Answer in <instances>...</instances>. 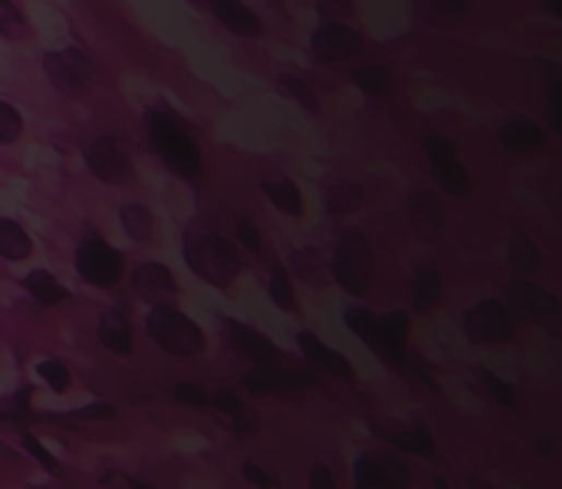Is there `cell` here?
Segmentation results:
<instances>
[{
  "mask_svg": "<svg viewBox=\"0 0 562 489\" xmlns=\"http://www.w3.org/2000/svg\"><path fill=\"white\" fill-rule=\"evenodd\" d=\"M149 135H152V148L162 155V162L188 178V181H198L201 171H204V162H201V148L198 142L188 135V129L175 119V116H165V112H152L149 119Z\"/></svg>",
  "mask_w": 562,
  "mask_h": 489,
  "instance_id": "1",
  "label": "cell"
},
{
  "mask_svg": "<svg viewBox=\"0 0 562 489\" xmlns=\"http://www.w3.org/2000/svg\"><path fill=\"white\" fill-rule=\"evenodd\" d=\"M145 329H149L152 342H155L159 348L172 351V355L188 358V355L204 351V332H201V325H195L185 312H178V309H172V306H165V302L155 306V309L149 312Z\"/></svg>",
  "mask_w": 562,
  "mask_h": 489,
  "instance_id": "2",
  "label": "cell"
},
{
  "mask_svg": "<svg viewBox=\"0 0 562 489\" xmlns=\"http://www.w3.org/2000/svg\"><path fill=\"white\" fill-rule=\"evenodd\" d=\"M185 260L191 266V273H198L201 279L214 283V286H231L234 276L241 273V253L221 240V237H198L185 247Z\"/></svg>",
  "mask_w": 562,
  "mask_h": 489,
  "instance_id": "3",
  "label": "cell"
},
{
  "mask_svg": "<svg viewBox=\"0 0 562 489\" xmlns=\"http://www.w3.org/2000/svg\"><path fill=\"white\" fill-rule=\"evenodd\" d=\"M332 276L352 296L368 293V286L375 279V257H372V243L365 240V234L349 230L342 237V243L336 247V257H332Z\"/></svg>",
  "mask_w": 562,
  "mask_h": 489,
  "instance_id": "4",
  "label": "cell"
},
{
  "mask_svg": "<svg viewBox=\"0 0 562 489\" xmlns=\"http://www.w3.org/2000/svg\"><path fill=\"white\" fill-rule=\"evenodd\" d=\"M77 273L90 283V286H99V289H113L122 276V253L113 250L106 240H83L80 250H77Z\"/></svg>",
  "mask_w": 562,
  "mask_h": 489,
  "instance_id": "5",
  "label": "cell"
},
{
  "mask_svg": "<svg viewBox=\"0 0 562 489\" xmlns=\"http://www.w3.org/2000/svg\"><path fill=\"white\" fill-rule=\"evenodd\" d=\"M424 152H428V165H431V175L437 178V184L454 198H467L470 194V175L460 165L457 148L441 135H428Z\"/></svg>",
  "mask_w": 562,
  "mask_h": 489,
  "instance_id": "6",
  "label": "cell"
},
{
  "mask_svg": "<svg viewBox=\"0 0 562 489\" xmlns=\"http://www.w3.org/2000/svg\"><path fill=\"white\" fill-rule=\"evenodd\" d=\"M464 332L470 342L477 345H496V342H510L513 338V315L503 302L483 299L477 302L467 319H464Z\"/></svg>",
  "mask_w": 562,
  "mask_h": 489,
  "instance_id": "7",
  "label": "cell"
},
{
  "mask_svg": "<svg viewBox=\"0 0 562 489\" xmlns=\"http://www.w3.org/2000/svg\"><path fill=\"white\" fill-rule=\"evenodd\" d=\"M506 309L523 322H549L559 312V299L526 279L506 283Z\"/></svg>",
  "mask_w": 562,
  "mask_h": 489,
  "instance_id": "8",
  "label": "cell"
},
{
  "mask_svg": "<svg viewBox=\"0 0 562 489\" xmlns=\"http://www.w3.org/2000/svg\"><path fill=\"white\" fill-rule=\"evenodd\" d=\"M44 70L50 76V83L63 93V96H83L90 90V63L80 50H57L44 60Z\"/></svg>",
  "mask_w": 562,
  "mask_h": 489,
  "instance_id": "9",
  "label": "cell"
},
{
  "mask_svg": "<svg viewBox=\"0 0 562 489\" xmlns=\"http://www.w3.org/2000/svg\"><path fill=\"white\" fill-rule=\"evenodd\" d=\"M362 34L346 24H323L313 34V57L319 63H346L362 53Z\"/></svg>",
  "mask_w": 562,
  "mask_h": 489,
  "instance_id": "10",
  "label": "cell"
},
{
  "mask_svg": "<svg viewBox=\"0 0 562 489\" xmlns=\"http://www.w3.org/2000/svg\"><path fill=\"white\" fill-rule=\"evenodd\" d=\"M227 338H231L234 351H241L257 368H280V361H283L280 348L264 332H257L244 322H227Z\"/></svg>",
  "mask_w": 562,
  "mask_h": 489,
  "instance_id": "11",
  "label": "cell"
},
{
  "mask_svg": "<svg viewBox=\"0 0 562 489\" xmlns=\"http://www.w3.org/2000/svg\"><path fill=\"white\" fill-rule=\"evenodd\" d=\"M90 168L106 184H126L132 178V165L126 158V148L116 139H99L90 152Z\"/></svg>",
  "mask_w": 562,
  "mask_h": 489,
  "instance_id": "12",
  "label": "cell"
},
{
  "mask_svg": "<svg viewBox=\"0 0 562 489\" xmlns=\"http://www.w3.org/2000/svg\"><path fill=\"white\" fill-rule=\"evenodd\" d=\"M355 482L362 489H385V486H408L411 473L398 460L388 456H362L355 463Z\"/></svg>",
  "mask_w": 562,
  "mask_h": 489,
  "instance_id": "13",
  "label": "cell"
},
{
  "mask_svg": "<svg viewBox=\"0 0 562 489\" xmlns=\"http://www.w3.org/2000/svg\"><path fill=\"white\" fill-rule=\"evenodd\" d=\"M132 286H136L139 299L155 302V306H162V302H168V299H175V296H178V283H175V276H172V270H168V266H162V263H142V266L136 270Z\"/></svg>",
  "mask_w": 562,
  "mask_h": 489,
  "instance_id": "14",
  "label": "cell"
},
{
  "mask_svg": "<svg viewBox=\"0 0 562 489\" xmlns=\"http://www.w3.org/2000/svg\"><path fill=\"white\" fill-rule=\"evenodd\" d=\"M411 322L405 312H391L385 322H378V335H375V355H382L391 365L405 361V342H408Z\"/></svg>",
  "mask_w": 562,
  "mask_h": 489,
  "instance_id": "15",
  "label": "cell"
},
{
  "mask_svg": "<svg viewBox=\"0 0 562 489\" xmlns=\"http://www.w3.org/2000/svg\"><path fill=\"white\" fill-rule=\"evenodd\" d=\"M211 8H214V17L231 34H237V37H260V31H264L260 17L250 8H244L241 0H211Z\"/></svg>",
  "mask_w": 562,
  "mask_h": 489,
  "instance_id": "16",
  "label": "cell"
},
{
  "mask_svg": "<svg viewBox=\"0 0 562 489\" xmlns=\"http://www.w3.org/2000/svg\"><path fill=\"white\" fill-rule=\"evenodd\" d=\"M500 145L513 155H526L546 145V132L529 119H513L500 129Z\"/></svg>",
  "mask_w": 562,
  "mask_h": 489,
  "instance_id": "17",
  "label": "cell"
},
{
  "mask_svg": "<svg viewBox=\"0 0 562 489\" xmlns=\"http://www.w3.org/2000/svg\"><path fill=\"white\" fill-rule=\"evenodd\" d=\"M408 217H411L414 230H418L421 237H428V240H431V237L441 230V224H444V207H441L437 194H431V191H418V194L408 201Z\"/></svg>",
  "mask_w": 562,
  "mask_h": 489,
  "instance_id": "18",
  "label": "cell"
},
{
  "mask_svg": "<svg viewBox=\"0 0 562 489\" xmlns=\"http://www.w3.org/2000/svg\"><path fill=\"white\" fill-rule=\"evenodd\" d=\"M99 342L116 351V355H129L132 351V325L126 319V312L119 309H106L99 319Z\"/></svg>",
  "mask_w": 562,
  "mask_h": 489,
  "instance_id": "19",
  "label": "cell"
},
{
  "mask_svg": "<svg viewBox=\"0 0 562 489\" xmlns=\"http://www.w3.org/2000/svg\"><path fill=\"white\" fill-rule=\"evenodd\" d=\"M296 342H300L303 355H306L316 368H323V371H329V374H339V378H349V374H352L349 361H346L339 351L326 348L313 332H300V335H296Z\"/></svg>",
  "mask_w": 562,
  "mask_h": 489,
  "instance_id": "20",
  "label": "cell"
},
{
  "mask_svg": "<svg viewBox=\"0 0 562 489\" xmlns=\"http://www.w3.org/2000/svg\"><path fill=\"white\" fill-rule=\"evenodd\" d=\"M31 253H34V243H31L27 230L11 217H0V257H4V260H27Z\"/></svg>",
  "mask_w": 562,
  "mask_h": 489,
  "instance_id": "21",
  "label": "cell"
},
{
  "mask_svg": "<svg viewBox=\"0 0 562 489\" xmlns=\"http://www.w3.org/2000/svg\"><path fill=\"white\" fill-rule=\"evenodd\" d=\"M362 188L355 181H329L323 191V201L332 214H355L362 207Z\"/></svg>",
  "mask_w": 562,
  "mask_h": 489,
  "instance_id": "22",
  "label": "cell"
},
{
  "mask_svg": "<svg viewBox=\"0 0 562 489\" xmlns=\"http://www.w3.org/2000/svg\"><path fill=\"white\" fill-rule=\"evenodd\" d=\"M264 194L273 201V207L277 211H283L286 217H303V194H300V188L293 184V181H286V178H270V181H264Z\"/></svg>",
  "mask_w": 562,
  "mask_h": 489,
  "instance_id": "23",
  "label": "cell"
},
{
  "mask_svg": "<svg viewBox=\"0 0 562 489\" xmlns=\"http://www.w3.org/2000/svg\"><path fill=\"white\" fill-rule=\"evenodd\" d=\"M411 302L418 312H431L437 302H441V273L424 266L418 276H414V286H411Z\"/></svg>",
  "mask_w": 562,
  "mask_h": 489,
  "instance_id": "24",
  "label": "cell"
},
{
  "mask_svg": "<svg viewBox=\"0 0 562 489\" xmlns=\"http://www.w3.org/2000/svg\"><path fill=\"white\" fill-rule=\"evenodd\" d=\"M506 260H510V266H516L519 273H536V270L542 266V253H539V247H536L526 234H513V237H510Z\"/></svg>",
  "mask_w": 562,
  "mask_h": 489,
  "instance_id": "25",
  "label": "cell"
},
{
  "mask_svg": "<svg viewBox=\"0 0 562 489\" xmlns=\"http://www.w3.org/2000/svg\"><path fill=\"white\" fill-rule=\"evenodd\" d=\"M24 286H27V293H31L40 306H57V302H63V299L70 296L47 270H34V273L24 279Z\"/></svg>",
  "mask_w": 562,
  "mask_h": 489,
  "instance_id": "26",
  "label": "cell"
},
{
  "mask_svg": "<svg viewBox=\"0 0 562 489\" xmlns=\"http://www.w3.org/2000/svg\"><path fill=\"white\" fill-rule=\"evenodd\" d=\"M382 437L395 446H401L405 453H418V456H434V437L424 427L414 430H382Z\"/></svg>",
  "mask_w": 562,
  "mask_h": 489,
  "instance_id": "27",
  "label": "cell"
},
{
  "mask_svg": "<svg viewBox=\"0 0 562 489\" xmlns=\"http://www.w3.org/2000/svg\"><path fill=\"white\" fill-rule=\"evenodd\" d=\"M122 227H126L129 237L139 240V243L155 240V217H152V211L142 207V204H126V207H122Z\"/></svg>",
  "mask_w": 562,
  "mask_h": 489,
  "instance_id": "28",
  "label": "cell"
},
{
  "mask_svg": "<svg viewBox=\"0 0 562 489\" xmlns=\"http://www.w3.org/2000/svg\"><path fill=\"white\" fill-rule=\"evenodd\" d=\"M211 404H214L221 414H227V417H231V427H234V433H237V437L254 433V424L247 420L244 401H241L237 394H231V391H218V394H211Z\"/></svg>",
  "mask_w": 562,
  "mask_h": 489,
  "instance_id": "29",
  "label": "cell"
},
{
  "mask_svg": "<svg viewBox=\"0 0 562 489\" xmlns=\"http://www.w3.org/2000/svg\"><path fill=\"white\" fill-rule=\"evenodd\" d=\"M464 0H421V14L437 27H454L464 17Z\"/></svg>",
  "mask_w": 562,
  "mask_h": 489,
  "instance_id": "30",
  "label": "cell"
},
{
  "mask_svg": "<svg viewBox=\"0 0 562 489\" xmlns=\"http://www.w3.org/2000/svg\"><path fill=\"white\" fill-rule=\"evenodd\" d=\"M290 263H293V270L300 273V279H309V283H326V276H329V266H326L323 253H319V250H313V247H306V250H296Z\"/></svg>",
  "mask_w": 562,
  "mask_h": 489,
  "instance_id": "31",
  "label": "cell"
},
{
  "mask_svg": "<svg viewBox=\"0 0 562 489\" xmlns=\"http://www.w3.org/2000/svg\"><path fill=\"white\" fill-rule=\"evenodd\" d=\"M346 325L375 351V335H378V315H372L365 306H349L346 309Z\"/></svg>",
  "mask_w": 562,
  "mask_h": 489,
  "instance_id": "32",
  "label": "cell"
},
{
  "mask_svg": "<svg viewBox=\"0 0 562 489\" xmlns=\"http://www.w3.org/2000/svg\"><path fill=\"white\" fill-rule=\"evenodd\" d=\"M355 86L365 90L368 96H385L391 90V73L385 67H365V70H355Z\"/></svg>",
  "mask_w": 562,
  "mask_h": 489,
  "instance_id": "33",
  "label": "cell"
},
{
  "mask_svg": "<svg viewBox=\"0 0 562 489\" xmlns=\"http://www.w3.org/2000/svg\"><path fill=\"white\" fill-rule=\"evenodd\" d=\"M270 299H273L280 309H286V312H296L293 283H290V276H286V270H283V266H273V273H270Z\"/></svg>",
  "mask_w": 562,
  "mask_h": 489,
  "instance_id": "34",
  "label": "cell"
},
{
  "mask_svg": "<svg viewBox=\"0 0 562 489\" xmlns=\"http://www.w3.org/2000/svg\"><path fill=\"white\" fill-rule=\"evenodd\" d=\"M21 132H24V119H21V112H17L11 103H0V145L17 142V139H21Z\"/></svg>",
  "mask_w": 562,
  "mask_h": 489,
  "instance_id": "35",
  "label": "cell"
},
{
  "mask_svg": "<svg viewBox=\"0 0 562 489\" xmlns=\"http://www.w3.org/2000/svg\"><path fill=\"white\" fill-rule=\"evenodd\" d=\"M37 371H40V378L54 387V391H67L70 384H73V378H70V368L63 365V361H57V358H47V361H40L37 365Z\"/></svg>",
  "mask_w": 562,
  "mask_h": 489,
  "instance_id": "36",
  "label": "cell"
},
{
  "mask_svg": "<svg viewBox=\"0 0 562 489\" xmlns=\"http://www.w3.org/2000/svg\"><path fill=\"white\" fill-rule=\"evenodd\" d=\"M280 86H283L296 103H303L309 116H316V112H319V99H316V93H313L303 80H296V76H280Z\"/></svg>",
  "mask_w": 562,
  "mask_h": 489,
  "instance_id": "37",
  "label": "cell"
},
{
  "mask_svg": "<svg viewBox=\"0 0 562 489\" xmlns=\"http://www.w3.org/2000/svg\"><path fill=\"white\" fill-rule=\"evenodd\" d=\"M0 34L4 37H21L24 34V17L11 4V0H0Z\"/></svg>",
  "mask_w": 562,
  "mask_h": 489,
  "instance_id": "38",
  "label": "cell"
},
{
  "mask_svg": "<svg viewBox=\"0 0 562 489\" xmlns=\"http://www.w3.org/2000/svg\"><path fill=\"white\" fill-rule=\"evenodd\" d=\"M277 371H280V368H254V371L244 374V387L254 391V394L273 391V387H277Z\"/></svg>",
  "mask_w": 562,
  "mask_h": 489,
  "instance_id": "39",
  "label": "cell"
},
{
  "mask_svg": "<svg viewBox=\"0 0 562 489\" xmlns=\"http://www.w3.org/2000/svg\"><path fill=\"white\" fill-rule=\"evenodd\" d=\"M480 381H483V384L490 387V394H493V401H500V404H503V407H510V410L516 407V397H513V387H510L506 381H500V378H493V374H490V371H483V368H480Z\"/></svg>",
  "mask_w": 562,
  "mask_h": 489,
  "instance_id": "40",
  "label": "cell"
},
{
  "mask_svg": "<svg viewBox=\"0 0 562 489\" xmlns=\"http://www.w3.org/2000/svg\"><path fill=\"white\" fill-rule=\"evenodd\" d=\"M24 450H27V453H31L44 469H50V473L60 466V463H57V456H54V453H47V446H44L37 437H31V433H24Z\"/></svg>",
  "mask_w": 562,
  "mask_h": 489,
  "instance_id": "41",
  "label": "cell"
},
{
  "mask_svg": "<svg viewBox=\"0 0 562 489\" xmlns=\"http://www.w3.org/2000/svg\"><path fill=\"white\" fill-rule=\"evenodd\" d=\"M319 14L326 17V24H342L352 14V0H323Z\"/></svg>",
  "mask_w": 562,
  "mask_h": 489,
  "instance_id": "42",
  "label": "cell"
},
{
  "mask_svg": "<svg viewBox=\"0 0 562 489\" xmlns=\"http://www.w3.org/2000/svg\"><path fill=\"white\" fill-rule=\"evenodd\" d=\"M175 397L182 401V404H188V407H208V394L198 387V384H188V381H182L178 387H175Z\"/></svg>",
  "mask_w": 562,
  "mask_h": 489,
  "instance_id": "43",
  "label": "cell"
},
{
  "mask_svg": "<svg viewBox=\"0 0 562 489\" xmlns=\"http://www.w3.org/2000/svg\"><path fill=\"white\" fill-rule=\"evenodd\" d=\"M549 122L555 132L562 129V83L559 80L549 83Z\"/></svg>",
  "mask_w": 562,
  "mask_h": 489,
  "instance_id": "44",
  "label": "cell"
},
{
  "mask_svg": "<svg viewBox=\"0 0 562 489\" xmlns=\"http://www.w3.org/2000/svg\"><path fill=\"white\" fill-rule=\"evenodd\" d=\"M237 237H241V243L250 250V253H260L264 250V240H260V230L250 224V220H237Z\"/></svg>",
  "mask_w": 562,
  "mask_h": 489,
  "instance_id": "45",
  "label": "cell"
},
{
  "mask_svg": "<svg viewBox=\"0 0 562 489\" xmlns=\"http://www.w3.org/2000/svg\"><path fill=\"white\" fill-rule=\"evenodd\" d=\"M309 486H313V489H332V486H336L332 469L323 466V463H316V466H313V476H309Z\"/></svg>",
  "mask_w": 562,
  "mask_h": 489,
  "instance_id": "46",
  "label": "cell"
},
{
  "mask_svg": "<svg viewBox=\"0 0 562 489\" xmlns=\"http://www.w3.org/2000/svg\"><path fill=\"white\" fill-rule=\"evenodd\" d=\"M244 476H247L250 482H257V486H277V476L264 473V469L254 466V463H244Z\"/></svg>",
  "mask_w": 562,
  "mask_h": 489,
  "instance_id": "47",
  "label": "cell"
},
{
  "mask_svg": "<svg viewBox=\"0 0 562 489\" xmlns=\"http://www.w3.org/2000/svg\"><path fill=\"white\" fill-rule=\"evenodd\" d=\"M83 417H90V420H113V417H116V407H109V404H93V407L83 410Z\"/></svg>",
  "mask_w": 562,
  "mask_h": 489,
  "instance_id": "48",
  "label": "cell"
},
{
  "mask_svg": "<svg viewBox=\"0 0 562 489\" xmlns=\"http://www.w3.org/2000/svg\"><path fill=\"white\" fill-rule=\"evenodd\" d=\"M546 11L555 14V17H562V0H546Z\"/></svg>",
  "mask_w": 562,
  "mask_h": 489,
  "instance_id": "49",
  "label": "cell"
},
{
  "mask_svg": "<svg viewBox=\"0 0 562 489\" xmlns=\"http://www.w3.org/2000/svg\"><path fill=\"white\" fill-rule=\"evenodd\" d=\"M195 4H204V0H195Z\"/></svg>",
  "mask_w": 562,
  "mask_h": 489,
  "instance_id": "50",
  "label": "cell"
},
{
  "mask_svg": "<svg viewBox=\"0 0 562 489\" xmlns=\"http://www.w3.org/2000/svg\"><path fill=\"white\" fill-rule=\"evenodd\" d=\"M464 4H470V0H464Z\"/></svg>",
  "mask_w": 562,
  "mask_h": 489,
  "instance_id": "51",
  "label": "cell"
}]
</instances>
